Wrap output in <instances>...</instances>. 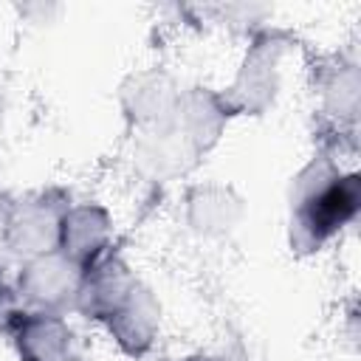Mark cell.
Here are the masks:
<instances>
[{
  "instance_id": "obj_1",
  "label": "cell",
  "mask_w": 361,
  "mask_h": 361,
  "mask_svg": "<svg viewBox=\"0 0 361 361\" xmlns=\"http://www.w3.org/2000/svg\"><path fill=\"white\" fill-rule=\"evenodd\" d=\"M361 203L358 175L341 172L327 155L313 158L293 183L290 240L302 251L322 248L341 226H347Z\"/></svg>"
},
{
  "instance_id": "obj_2",
  "label": "cell",
  "mask_w": 361,
  "mask_h": 361,
  "mask_svg": "<svg viewBox=\"0 0 361 361\" xmlns=\"http://www.w3.org/2000/svg\"><path fill=\"white\" fill-rule=\"evenodd\" d=\"M82 279L85 268L56 248L23 262V271L17 276V296L25 310L62 316L65 310H76Z\"/></svg>"
},
{
  "instance_id": "obj_3",
  "label": "cell",
  "mask_w": 361,
  "mask_h": 361,
  "mask_svg": "<svg viewBox=\"0 0 361 361\" xmlns=\"http://www.w3.org/2000/svg\"><path fill=\"white\" fill-rule=\"evenodd\" d=\"M68 206H71L68 197H62L59 192H42L20 203H11L6 223L0 228L6 248L23 259L56 251L59 226H62Z\"/></svg>"
},
{
  "instance_id": "obj_4",
  "label": "cell",
  "mask_w": 361,
  "mask_h": 361,
  "mask_svg": "<svg viewBox=\"0 0 361 361\" xmlns=\"http://www.w3.org/2000/svg\"><path fill=\"white\" fill-rule=\"evenodd\" d=\"M23 361H71L73 333L59 313L14 310L6 322Z\"/></svg>"
},
{
  "instance_id": "obj_5",
  "label": "cell",
  "mask_w": 361,
  "mask_h": 361,
  "mask_svg": "<svg viewBox=\"0 0 361 361\" xmlns=\"http://www.w3.org/2000/svg\"><path fill=\"white\" fill-rule=\"evenodd\" d=\"M135 285H138V279L124 265V259L113 257L107 251L102 259H96L85 271V279H82V288H79V299H76V310L90 316V319L107 322L124 305V299L135 290Z\"/></svg>"
},
{
  "instance_id": "obj_6",
  "label": "cell",
  "mask_w": 361,
  "mask_h": 361,
  "mask_svg": "<svg viewBox=\"0 0 361 361\" xmlns=\"http://www.w3.org/2000/svg\"><path fill=\"white\" fill-rule=\"evenodd\" d=\"M110 214L96 203H71L59 226V251L85 271L110 251Z\"/></svg>"
},
{
  "instance_id": "obj_7",
  "label": "cell",
  "mask_w": 361,
  "mask_h": 361,
  "mask_svg": "<svg viewBox=\"0 0 361 361\" xmlns=\"http://www.w3.org/2000/svg\"><path fill=\"white\" fill-rule=\"evenodd\" d=\"M104 324L127 355H144L152 347L155 333H158V302L138 282L135 290L124 299V305Z\"/></svg>"
},
{
  "instance_id": "obj_8",
  "label": "cell",
  "mask_w": 361,
  "mask_h": 361,
  "mask_svg": "<svg viewBox=\"0 0 361 361\" xmlns=\"http://www.w3.org/2000/svg\"><path fill=\"white\" fill-rule=\"evenodd\" d=\"M276 62H279V42L274 39H259L254 42L251 54L245 56V65L237 76V85L231 87L234 99L226 102L234 107H251V110H262L276 90Z\"/></svg>"
},
{
  "instance_id": "obj_9",
  "label": "cell",
  "mask_w": 361,
  "mask_h": 361,
  "mask_svg": "<svg viewBox=\"0 0 361 361\" xmlns=\"http://www.w3.org/2000/svg\"><path fill=\"white\" fill-rule=\"evenodd\" d=\"M324 96H327V107H330L333 116H338V118H353V116H355V107H358V79H355V68L338 71V73L327 82Z\"/></svg>"
},
{
  "instance_id": "obj_10",
  "label": "cell",
  "mask_w": 361,
  "mask_h": 361,
  "mask_svg": "<svg viewBox=\"0 0 361 361\" xmlns=\"http://www.w3.org/2000/svg\"><path fill=\"white\" fill-rule=\"evenodd\" d=\"M183 361H217V358H209V355H192V358H183Z\"/></svg>"
},
{
  "instance_id": "obj_11",
  "label": "cell",
  "mask_w": 361,
  "mask_h": 361,
  "mask_svg": "<svg viewBox=\"0 0 361 361\" xmlns=\"http://www.w3.org/2000/svg\"><path fill=\"white\" fill-rule=\"evenodd\" d=\"M6 293H8V290H6V288H3V282H0V310L6 307Z\"/></svg>"
},
{
  "instance_id": "obj_12",
  "label": "cell",
  "mask_w": 361,
  "mask_h": 361,
  "mask_svg": "<svg viewBox=\"0 0 361 361\" xmlns=\"http://www.w3.org/2000/svg\"><path fill=\"white\" fill-rule=\"evenodd\" d=\"M71 361H79V358H71Z\"/></svg>"
}]
</instances>
